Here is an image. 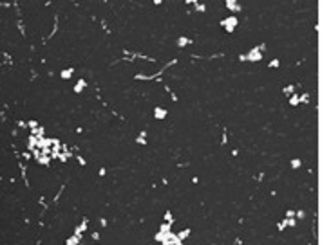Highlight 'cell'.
<instances>
[{"label": "cell", "instance_id": "2", "mask_svg": "<svg viewBox=\"0 0 331 245\" xmlns=\"http://www.w3.org/2000/svg\"><path fill=\"white\" fill-rule=\"evenodd\" d=\"M300 166V160H293V168H299Z\"/></svg>", "mask_w": 331, "mask_h": 245}, {"label": "cell", "instance_id": "1", "mask_svg": "<svg viewBox=\"0 0 331 245\" xmlns=\"http://www.w3.org/2000/svg\"><path fill=\"white\" fill-rule=\"evenodd\" d=\"M235 22H237V20H235V18H228L226 22H222V25H226L228 29L232 31V29H233V25H235Z\"/></svg>", "mask_w": 331, "mask_h": 245}]
</instances>
